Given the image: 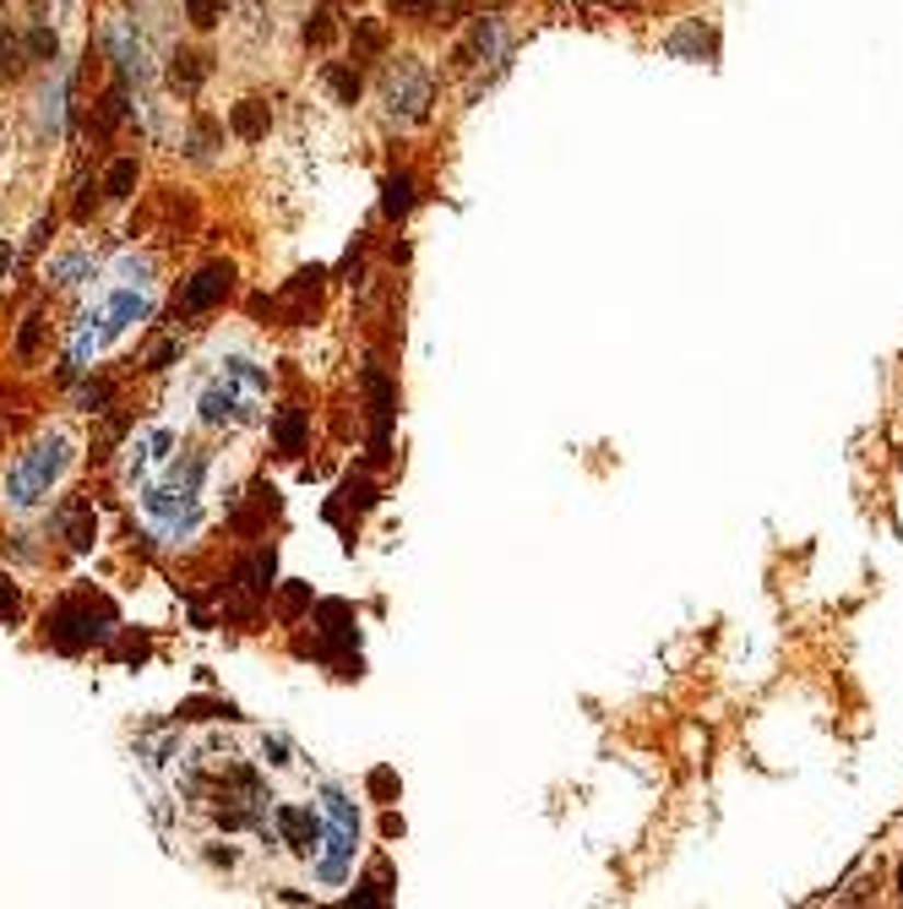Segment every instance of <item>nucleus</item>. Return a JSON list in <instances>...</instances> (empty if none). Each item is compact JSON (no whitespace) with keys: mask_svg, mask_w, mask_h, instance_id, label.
Masks as SVG:
<instances>
[{"mask_svg":"<svg viewBox=\"0 0 903 909\" xmlns=\"http://www.w3.org/2000/svg\"><path fill=\"white\" fill-rule=\"evenodd\" d=\"M431 5H436V0H392V11H398V16H425Z\"/></svg>","mask_w":903,"mask_h":909,"instance_id":"a211bd4d","label":"nucleus"},{"mask_svg":"<svg viewBox=\"0 0 903 909\" xmlns=\"http://www.w3.org/2000/svg\"><path fill=\"white\" fill-rule=\"evenodd\" d=\"M354 44H359V55H381V44H387V27H381V22H359Z\"/></svg>","mask_w":903,"mask_h":909,"instance_id":"2eb2a0df","label":"nucleus"},{"mask_svg":"<svg viewBox=\"0 0 903 909\" xmlns=\"http://www.w3.org/2000/svg\"><path fill=\"white\" fill-rule=\"evenodd\" d=\"M224 11H229V0H185V16H191L196 27H213Z\"/></svg>","mask_w":903,"mask_h":909,"instance_id":"f8f14e48","label":"nucleus"},{"mask_svg":"<svg viewBox=\"0 0 903 909\" xmlns=\"http://www.w3.org/2000/svg\"><path fill=\"white\" fill-rule=\"evenodd\" d=\"M284 833L295 839V850H310V839H316V822H310L305 811H284Z\"/></svg>","mask_w":903,"mask_h":909,"instance_id":"ddd939ff","label":"nucleus"},{"mask_svg":"<svg viewBox=\"0 0 903 909\" xmlns=\"http://www.w3.org/2000/svg\"><path fill=\"white\" fill-rule=\"evenodd\" d=\"M22 66H27V60H22V44L0 27V82H16V77H22Z\"/></svg>","mask_w":903,"mask_h":909,"instance_id":"0eeeda50","label":"nucleus"},{"mask_svg":"<svg viewBox=\"0 0 903 909\" xmlns=\"http://www.w3.org/2000/svg\"><path fill=\"white\" fill-rule=\"evenodd\" d=\"M38 338H44V310H33V316L22 321V332H16V360H33V354H38Z\"/></svg>","mask_w":903,"mask_h":909,"instance_id":"9d476101","label":"nucleus"},{"mask_svg":"<svg viewBox=\"0 0 903 909\" xmlns=\"http://www.w3.org/2000/svg\"><path fill=\"white\" fill-rule=\"evenodd\" d=\"M27 49H33L38 60H55V49H60V44H55V33H49V27H33V33H27Z\"/></svg>","mask_w":903,"mask_h":909,"instance_id":"f3484780","label":"nucleus"},{"mask_svg":"<svg viewBox=\"0 0 903 909\" xmlns=\"http://www.w3.org/2000/svg\"><path fill=\"white\" fill-rule=\"evenodd\" d=\"M381 202H387V213H392V218H403V213L414 207V180H409V174H392Z\"/></svg>","mask_w":903,"mask_h":909,"instance_id":"423d86ee","label":"nucleus"},{"mask_svg":"<svg viewBox=\"0 0 903 909\" xmlns=\"http://www.w3.org/2000/svg\"><path fill=\"white\" fill-rule=\"evenodd\" d=\"M99 632H104V626H93V610H88V605H66L60 615H55V626H49L55 648H66V654L88 648V643H93Z\"/></svg>","mask_w":903,"mask_h":909,"instance_id":"f03ea898","label":"nucleus"},{"mask_svg":"<svg viewBox=\"0 0 903 909\" xmlns=\"http://www.w3.org/2000/svg\"><path fill=\"white\" fill-rule=\"evenodd\" d=\"M104 191H110V196H132V191H137V163H132V158H121V163L110 169Z\"/></svg>","mask_w":903,"mask_h":909,"instance_id":"9b49d317","label":"nucleus"},{"mask_svg":"<svg viewBox=\"0 0 903 909\" xmlns=\"http://www.w3.org/2000/svg\"><path fill=\"white\" fill-rule=\"evenodd\" d=\"M332 38H338V22H332V5L310 11V22H305V44H332Z\"/></svg>","mask_w":903,"mask_h":909,"instance_id":"1a4fd4ad","label":"nucleus"},{"mask_svg":"<svg viewBox=\"0 0 903 909\" xmlns=\"http://www.w3.org/2000/svg\"><path fill=\"white\" fill-rule=\"evenodd\" d=\"M267 104L262 99H240L235 104V115H229V126H235V137H245V143H256V137H267Z\"/></svg>","mask_w":903,"mask_h":909,"instance_id":"20e7f679","label":"nucleus"},{"mask_svg":"<svg viewBox=\"0 0 903 909\" xmlns=\"http://www.w3.org/2000/svg\"><path fill=\"white\" fill-rule=\"evenodd\" d=\"M348 621H354L348 605H338V600H332V605H321V626H327L332 637H354V632H348Z\"/></svg>","mask_w":903,"mask_h":909,"instance_id":"dca6fc26","label":"nucleus"},{"mask_svg":"<svg viewBox=\"0 0 903 909\" xmlns=\"http://www.w3.org/2000/svg\"><path fill=\"white\" fill-rule=\"evenodd\" d=\"M11 273V246H0V279Z\"/></svg>","mask_w":903,"mask_h":909,"instance_id":"6ab92c4d","label":"nucleus"},{"mask_svg":"<svg viewBox=\"0 0 903 909\" xmlns=\"http://www.w3.org/2000/svg\"><path fill=\"white\" fill-rule=\"evenodd\" d=\"M327 82H332V93H338L343 104H354V99H359V77H354L348 66H332V71H327Z\"/></svg>","mask_w":903,"mask_h":909,"instance_id":"4468645a","label":"nucleus"},{"mask_svg":"<svg viewBox=\"0 0 903 909\" xmlns=\"http://www.w3.org/2000/svg\"><path fill=\"white\" fill-rule=\"evenodd\" d=\"M207 55L202 49H174V60H169V82H174V93H196L202 82H207Z\"/></svg>","mask_w":903,"mask_h":909,"instance_id":"7ed1b4c3","label":"nucleus"},{"mask_svg":"<svg viewBox=\"0 0 903 909\" xmlns=\"http://www.w3.org/2000/svg\"><path fill=\"white\" fill-rule=\"evenodd\" d=\"M229 289H235V268H229V262H207V268L185 284L180 305H185V310H213V305L224 300Z\"/></svg>","mask_w":903,"mask_h":909,"instance_id":"f257e3e1","label":"nucleus"},{"mask_svg":"<svg viewBox=\"0 0 903 909\" xmlns=\"http://www.w3.org/2000/svg\"><path fill=\"white\" fill-rule=\"evenodd\" d=\"M278 447H284L289 457L305 447V414H300V409H289V414L278 420Z\"/></svg>","mask_w":903,"mask_h":909,"instance_id":"6e6552de","label":"nucleus"},{"mask_svg":"<svg viewBox=\"0 0 903 909\" xmlns=\"http://www.w3.org/2000/svg\"><path fill=\"white\" fill-rule=\"evenodd\" d=\"M899 894H903V866H899Z\"/></svg>","mask_w":903,"mask_h":909,"instance_id":"aec40b11","label":"nucleus"},{"mask_svg":"<svg viewBox=\"0 0 903 909\" xmlns=\"http://www.w3.org/2000/svg\"><path fill=\"white\" fill-rule=\"evenodd\" d=\"M66 539H71L77 550H82V545H93V512H88L82 501H71V507H66Z\"/></svg>","mask_w":903,"mask_h":909,"instance_id":"39448f33","label":"nucleus"}]
</instances>
